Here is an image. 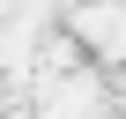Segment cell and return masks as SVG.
<instances>
[{
    "label": "cell",
    "mask_w": 126,
    "mask_h": 119,
    "mask_svg": "<svg viewBox=\"0 0 126 119\" xmlns=\"http://www.w3.org/2000/svg\"><path fill=\"white\" fill-rule=\"evenodd\" d=\"M45 112L52 119H111V89L74 75V82H45Z\"/></svg>",
    "instance_id": "cell-1"
}]
</instances>
